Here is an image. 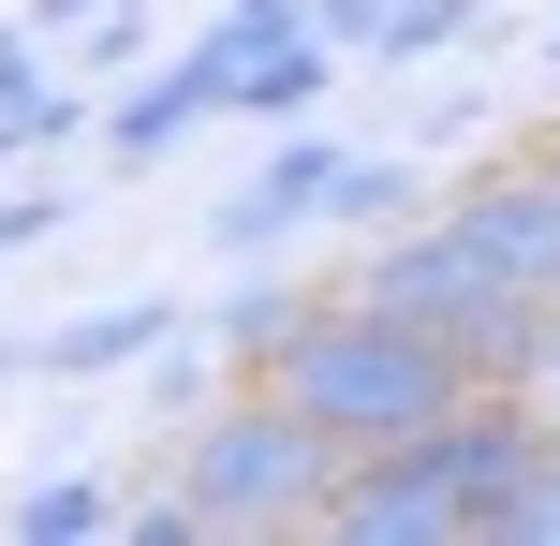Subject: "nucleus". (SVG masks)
I'll return each instance as SVG.
<instances>
[{
  "instance_id": "2eb2a0df",
  "label": "nucleus",
  "mask_w": 560,
  "mask_h": 546,
  "mask_svg": "<svg viewBox=\"0 0 560 546\" xmlns=\"http://www.w3.org/2000/svg\"><path fill=\"white\" fill-rule=\"evenodd\" d=\"M398 222H413V163H339L325 236H398Z\"/></svg>"
},
{
  "instance_id": "39448f33",
  "label": "nucleus",
  "mask_w": 560,
  "mask_h": 546,
  "mask_svg": "<svg viewBox=\"0 0 560 546\" xmlns=\"http://www.w3.org/2000/svg\"><path fill=\"white\" fill-rule=\"evenodd\" d=\"M443 222L472 236L502 281H532L546 311H560V133H532V148H502V163H472L443 193Z\"/></svg>"
},
{
  "instance_id": "1a4fd4ad",
  "label": "nucleus",
  "mask_w": 560,
  "mask_h": 546,
  "mask_svg": "<svg viewBox=\"0 0 560 546\" xmlns=\"http://www.w3.org/2000/svg\"><path fill=\"white\" fill-rule=\"evenodd\" d=\"M177 340L163 295H118V311H59L45 340H30V384H104V370H148V355Z\"/></svg>"
},
{
  "instance_id": "ddd939ff",
  "label": "nucleus",
  "mask_w": 560,
  "mask_h": 546,
  "mask_svg": "<svg viewBox=\"0 0 560 546\" xmlns=\"http://www.w3.org/2000/svg\"><path fill=\"white\" fill-rule=\"evenodd\" d=\"M222 384H236V370H222V340H207V325H177V340L148 355V414H163V429H192Z\"/></svg>"
},
{
  "instance_id": "4be33fe9",
  "label": "nucleus",
  "mask_w": 560,
  "mask_h": 546,
  "mask_svg": "<svg viewBox=\"0 0 560 546\" xmlns=\"http://www.w3.org/2000/svg\"><path fill=\"white\" fill-rule=\"evenodd\" d=\"M30 45H45V30H30V15H0V118H15L30 89H45V74H30Z\"/></svg>"
},
{
  "instance_id": "6ab92c4d",
  "label": "nucleus",
  "mask_w": 560,
  "mask_h": 546,
  "mask_svg": "<svg viewBox=\"0 0 560 546\" xmlns=\"http://www.w3.org/2000/svg\"><path fill=\"white\" fill-rule=\"evenodd\" d=\"M59 222H74V193H0V266H15V252H45Z\"/></svg>"
},
{
  "instance_id": "20e7f679",
  "label": "nucleus",
  "mask_w": 560,
  "mask_h": 546,
  "mask_svg": "<svg viewBox=\"0 0 560 546\" xmlns=\"http://www.w3.org/2000/svg\"><path fill=\"white\" fill-rule=\"evenodd\" d=\"M384 458H413L428 488L472 518V546H502L516 502H532V473H546V399H532V384H472L457 414H428V429L384 443Z\"/></svg>"
},
{
  "instance_id": "f8f14e48",
  "label": "nucleus",
  "mask_w": 560,
  "mask_h": 546,
  "mask_svg": "<svg viewBox=\"0 0 560 546\" xmlns=\"http://www.w3.org/2000/svg\"><path fill=\"white\" fill-rule=\"evenodd\" d=\"M0 532L15 546H104L118 532V473H30V488L0 502Z\"/></svg>"
},
{
  "instance_id": "6e6552de",
  "label": "nucleus",
  "mask_w": 560,
  "mask_h": 546,
  "mask_svg": "<svg viewBox=\"0 0 560 546\" xmlns=\"http://www.w3.org/2000/svg\"><path fill=\"white\" fill-rule=\"evenodd\" d=\"M192 118H222V89H207V59H148V74H118L104 89V148H118V177H148Z\"/></svg>"
},
{
  "instance_id": "412c9836",
  "label": "nucleus",
  "mask_w": 560,
  "mask_h": 546,
  "mask_svg": "<svg viewBox=\"0 0 560 546\" xmlns=\"http://www.w3.org/2000/svg\"><path fill=\"white\" fill-rule=\"evenodd\" d=\"M310 30H325L339 59H369V30H384V0H310Z\"/></svg>"
},
{
  "instance_id": "dca6fc26",
  "label": "nucleus",
  "mask_w": 560,
  "mask_h": 546,
  "mask_svg": "<svg viewBox=\"0 0 560 546\" xmlns=\"http://www.w3.org/2000/svg\"><path fill=\"white\" fill-rule=\"evenodd\" d=\"M89 45V89H118V74H148V0H104V15L74 30Z\"/></svg>"
},
{
  "instance_id": "aec40b11",
  "label": "nucleus",
  "mask_w": 560,
  "mask_h": 546,
  "mask_svg": "<svg viewBox=\"0 0 560 546\" xmlns=\"http://www.w3.org/2000/svg\"><path fill=\"white\" fill-rule=\"evenodd\" d=\"M502 546H560V429H546V473H532V502H516Z\"/></svg>"
},
{
  "instance_id": "7ed1b4c3",
  "label": "nucleus",
  "mask_w": 560,
  "mask_h": 546,
  "mask_svg": "<svg viewBox=\"0 0 560 546\" xmlns=\"http://www.w3.org/2000/svg\"><path fill=\"white\" fill-rule=\"evenodd\" d=\"M354 295H369V311H398V325H428L472 384H532V355H546V295L502 281V266H487L443 207H428V222H398V236H369Z\"/></svg>"
},
{
  "instance_id": "f03ea898",
  "label": "nucleus",
  "mask_w": 560,
  "mask_h": 546,
  "mask_svg": "<svg viewBox=\"0 0 560 546\" xmlns=\"http://www.w3.org/2000/svg\"><path fill=\"white\" fill-rule=\"evenodd\" d=\"M339 443L310 429L280 384H222V399L177 429V488H192V518H207V546H280V532H310L339 502Z\"/></svg>"
},
{
  "instance_id": "f257e3e1",
  "label": "nucleus",
  "mask_w": 560,
  "mask_h": 546,
  "mask_svg": "<svg viewBox=\"0 0 560 546\" xmlns=\"http://www.w3.org/2000/svg\"><path fill=\"white\" fill-rule=\"evenodd\" d=\"M266 384H280V399H295L310 429L339 443V458H384V443H413L428 414H457V399H472V370H457V355L428 340V325H398V311H369L354 281H339L325 311L295 325V355H280Z\"/></svg>"
},
{
  "instance_id": "5701e85b",
  "label": "nucleus",
  "mask_w": 560,
  "mask_h": 546,
  "mask_svg": "<svg viewBox=\"0 0 560 546\" xmlns=\"http://www.w3.org/2000/svg\"><path fill=\"white\" fill-rule=\"evenodd\" d=\"M532 399H546V429H560V311H546V355H532Z\"/></svg>"
},
{
  "instance_id": "9d476101",
  "label": "nucleus",
  "mask_w": 560,
  "mask_h": 546,
  "mask_svg": "<svg viewBox=\"0 0 560 546\" xmlns=\"http://www.w3.org/2000/svg\"><path fill=\"white\" fill-rule=\"evenodd\" d=\"M325 311V281H295V266H236V295L207 311V340H222V370L236 384H266L280 355H295V325Z\"/></svg>"
},
{
  "instance_id": "a878e982",
  "label": "nucleus",
  "mask_w": 560,
  "mask_h": 546,
  "mask_svg": "<svg viewBox=\"0 0 560 546\" xmlns=\"http://www.w3.org/2000/svg\"><path fill=\"white\" fill-rule=\"evenodd\" d=\"M15 163H30V133H15V118H0V177H15Z\"/></svg>"
},
{
  "instance_id": "a211bd4d",
  "label": "nucleus",
  "mask_w": 560,
  "mask_h": 546,
  "mask_svg": "<svg viewBox=\"0 0 560 546\" xmlns=\"http://www.w3.org/2000/svg\"><path fill=\"white\" fill-rule=\"evenodd\" d=\"M118 546H207L192 488H148V502H118Z\"/></svg>"
},
{
  "instance_id": "4468645a",
  "label": "nucleus",
  "mask_w": 560,
  "mask_h": 546,
  "mask_svg": "<svg viewBox=\"0 0 560 546\" xmlns=\"http://www.w3.org/2000/svg\"><path fill=\"white\" fill-rule=\"evenodd\" d=\"M487 45V0H384V30H369V59H457Z\"/></svg>"
},
{
  "instance_id": "f3484780",
  "label": "nucleus",
  "mask_w": 560,
  "mask_h": 546,
  "mask_svg": "<svg viewBox=\"0 0 560 546\" xmlns=\"http://www.w3.org/2000/svg\"><path fill=\"white\" fill-rule=\"evenodd\" d=\"M310 30V0H222L207 15V59H252V45H295Z\"/></svg>"
},
{
  "instance_id": "0eeeda50",
  "label": "nucleus",
  "mask_w": 560,
  "mask_h": 546,
  "mask_svg": "<svg viewBox=\"0 0 560 546\" xmlns=\"http://www.w3.org/2000/svg\"><path fill=\"white\" fill-rule=\"evenodd\" d=\"M310 546H472V518H457L413 458H354V473H339V502L310 518Z\"/></svg>"
},
{
  "instance_id": "b1692460",
  "label": "nucleus",
  "mask_w": 560,
  "mask_h": 546,
  "mask_svg": "<svg viewBox=\"0 0 560 546\" xmlns=\"http://www.w3.org/2000/svg\"><path fill=\"white\" fill-rule=\"evenodd\" d=\"M15 15H30V30H89L104 0H15Z\"/></svg>"
},
{
  "instance_id": "423d86ee",
  "label": "nucleus",
  "mask_w": 560,
  "mask_h": 546,
  "mask_svg": "<svg viewBox=\"0 0 560 546\" xmlns=\"http://www.w3.org/2000/svg\"><path fill=\"white\" fill-rule=\"evenodd\" d=\"M339 163H354V148H325L310 118H280V133H266V163L236 177L222 207H207V252H236V266H280L295 236H325V193H339Z\"/></svg>"
},
{
  "instance_id": "393cba45",
  "label": "nucleus",
  "mask_w": 560,
  "mask_h": 546,
  "mask_svg": "<svg viewBox=\"0 0 560 546\" xmlns=\"http://www.w3.org/2000/svg\"><path fill=\"white\" fill-rule=\"evenodd\" d=\"M0 384H30V340H15V325H0Z\"/></svg>"
},
{
  "instance_id": "9b49d317",
  "label": "nucleus",
  "mask_w": 560,
  "mask_h": 546,
  "mask_svg": "<svg viewBox=\"0 0 560 546\" xmlns=\"http://www.w3.org/2000/svg\"><path fill=\"white\" fill-rule=\"evenodd\" d=\"M192 59H207V45H192ZM325 74H339V45H325V30H295V45H252V59H207V89H222V118H266V133L325 104Z\"/></svg>"
},
{
  "instance_id": "bb28decb",
  "label": "nucleus",
  "mask_w": 560,
  "mask_h": 546,
  "mask_svg": "<svg viewBox=\"0 0 560 546\" xmlns=\"http://www.w3.org/2000/svg\"><path fill=\"white\" fill-rule=\"evenodd\" d=\"M546 74H560V30H546Z\"/></svg>"
}]
</instances>
